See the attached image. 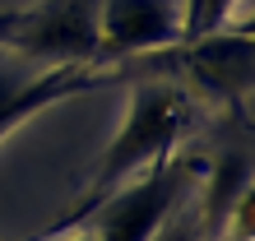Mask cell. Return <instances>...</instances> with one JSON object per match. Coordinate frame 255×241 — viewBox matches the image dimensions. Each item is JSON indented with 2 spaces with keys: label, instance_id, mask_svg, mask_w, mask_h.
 Masks as SVG:
<instances>
[{
  "label": "cell",
  "instance_id": "cell-1",
  "mask_svg": "<svg viewBox=\"0 0 255 241\" xmlns=\"http://www.w3.org/2000/svg\"><path fill=\"white\" fill-rule=\"evenodd\" d=\"M195 125V93H186L172 74H153L130 88V107L126 120L116 130L112 148L102 153L93 181L84 190V204L70 214V223H79L88 209H98L112 190H121L126 181L144 176L148 167L172 158V148L181 144V134Z\"/></svg>",
  "mask_w": 255,
  "mask_h": 241
},
{
  "label": "cell",
  "instance_id": "cell-2",
  "mask_svg": "<svg viewBox=\"0 0 255 241\" xmlns=\"http://www.w3.org/2000/svg\"><path fill=\"white\" fill-rule=\"evenodd\" d=\"M102 0H37L33 9H9L0 51H14L33 65H84L107 70L98 56Z\"/></svg>",
  "mask_w": 255,
  "mask_h": 241
},
{
  "label": "cell",
  "instance_id": "cell-3",
  "mask_svg": "<svg viewBox=\"0 0 255 241\" xmlns=\"http://www.w3.org/2000/svg\"><path fill=\"white\" fill-rule=\"evenodd\" d=\"M186 190V162H158L144 176L126 181L121 190H112L98 209H88L84 218H93V241H153L158 228L167 223L176 195Z\"/></svg>",
  "mask_w": 255,
  "mask_h": 241
},
{
  "label": "cell",
  "instance_id": "cell-4",
  "mask_svg": "<svg viewBox=\"0 0 255 241\" xmlns=\"http://www.w3.org/2000/svg\"><path fill=\"white\" fill-rule=\"evenodd\" d=\"M144 60H162L172 65V79L186 93H204L214 102H232L242 107L246 88H251V33H218L195 37V42H176V47L144 56Z\"/></svg>",
  "mask_w": 255,
  "mask_h": 241
},
{
  "label": "cell",
  "instance_id": "cell-5",
  "mask_svg": "<svg viewBox=\"0 0 255 241\" xmlns=\"http://www.w3.org/2000/svg\"><path fill=\"white\" fill-rule=\"evenodd\" d=\"M116 70H84V65H37L28 70L23 56L0 51V139L23 125L28 116H37L42 107L61 98H79L88 88L107 84Z\"/></svg>",
  "mask_w": 255,
  "mask_h": 241
},
{
  "label": "cell",
  "instance_id": "cell-6",
  "mask_svg": "<svg viewBox=\"0 0 255 241\" xmlns=\"http://www.w3.org/2000/svg\"><path fill=\"white\" fill-rule=\"evenodd\" d=\"M186 5L181 0H102L98 14V56L126 60V56H158L181 42Z\"/></svg>",
  "mask_w": 255,
  "mask_h": 241
},
{
  "label": "cell",
  "instance_id": "cell-7",
  "mask_svg": "<svg viewBox=\"0 0 255 241\" xmlns=\"http://www.w3.org/2000/svg\"><path fill=\"white\" fill-rule=\"evenodd\" d=\"M186 5V23H181V42L209 37L228 23V14L237 9V0H181Z\"/></svg>",
  "mask_w": 255,
  "mask_h": 241
},
{
  "label": "cell",
  "instance_id": "cell-8",
  "mask_svg": "<svg viewBox=\"0 0 255 241\" xmlns=\"http://www.w3.org/2000/svg\"><path fill=\"white\" fill-rule=\"evenodd\" d=\"M153 241H186V237H181V232H176V228H172V232H158Z\"/></svg>",
  "mask_w": 255,
  "mask_h": 241
},
{
  "label": "cell",
  "instance_id": "cell-9",
  "mask_svg": "<svg viewBox=\"0 0 255 241\" xmlns=\"http://www.w3.org/2000/svg\"><path fill=\"white\" fill-rule=\"evenodd\" d=\"M70 241H93V237H88V232H79V237H70Z\"/></svg>",
  "mask_w": 255,
  "mask_h": 241
}]
</instances>
